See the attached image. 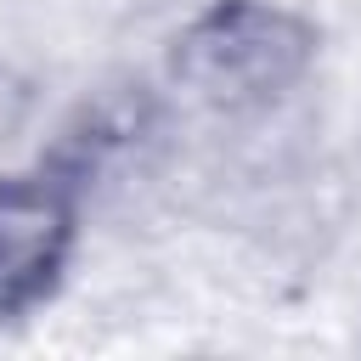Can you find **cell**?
Wrapping results in <instances>:
<instances>
[{"label":"cell","mask_w":361,"mask_h":361,"mask_svg":"<svg viewBox=\"0 0 361 361\" xmlns=\"http://www.w3.org/2000/svg\"><path fill=\"white\" fill-rule=\"evenodd\" d=\"M310 68V28L265 0L203 11L175 45V85L209 118H248L293 96Z\"/></svg>","instance_id":"1"},{"label":"cell","mask_w":361,"mask_h":361,"mask_svg":"<svg viewBox=\"0 0 361 361\" xmlns=\"http://www.w3.org/2000/svg\"><path fill=\"white\" fill-rule=\"evenodd\" d=\"M73 237V209L45 180H0V316L45 293Z\"/></svg>","instance_id":"2"}]
</instances>
